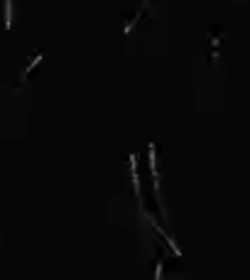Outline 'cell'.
<instances>
[{"label": "cell", "instance_id": "1", "mask_svg": "<svg viewBox=\"0 0 250 280\" xmlns=\"http://www.w3.org/2000/svg\"><path fill=\"white\" fill-rule=\"evenodd\" d=\"M130 177H133V185H135V194L140 197V180H137V163H135V155H130Z\"/></svg>", "mask_w": 250, "mask_h": 280}, {"label": "cell", "instance_id": "2", "mask_svg": "<svg viewBox=\"0 0 250 280\" xmlns=\"http://www.w3.org/2000/svg\"><path fill=\"white\" fill-rule=\"evenodd\" d=\"M13 27V0H5V30Z\"/></svg>", "mask_w": 250, "mask_h": 280}, {"label": "cell", "instance_id": "3", "mask_svg": "<svg viewBox=\"0 0 250 280\" xmlns=\"http://www.w3.org/2000/svg\"><path fill=\"white\" fill-rule=\"evenodd\" d=\"M40 62H42V54H37V57H35V59H32V62H30V64H27V69H25V71H23V76H27V74H30V71H32V69H35V67H37V64H40Z\"/></svg>", "mask_w": 250, "mask_h": 280}]
</instances>
